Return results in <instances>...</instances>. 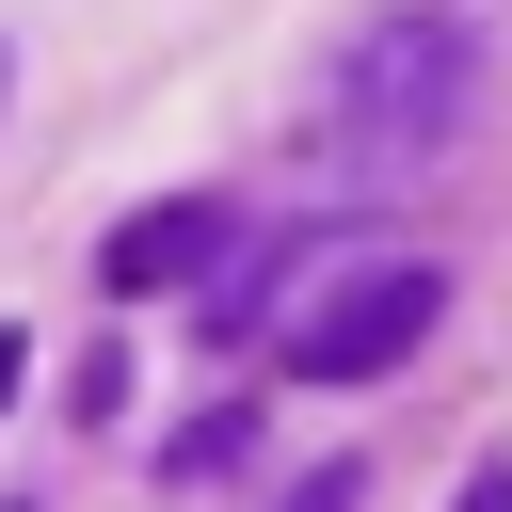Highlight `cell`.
Instances as JSON below:
<instances>
[{
  "label": "cell",
  "mask_w": 512,
  "mask_h": 512,
  "mask_svg": "<svg viewBox=\"0 0 512 512\" xmlns=\"http://www.w3.org/2000/svg\"><path fill=\"white\" fill-rule=\"evenodd\" d=\"M480 112V32L464 16H368L320 64V144L336 160H432Z\"/></svg>",
  "instance_id": "obj_1"
},
{
  "label": "cell",
  "mask_w": 512,
  "mask_h": 512,
  "mask_svg": "<svg viewBox=\"0 0 512 512\" xmlns=\"http://www.w3.org/2000/svg\"><path fill=\"white\" fill-rule=\"evenodd\" d=\"M432 320H448V272H432V256H400V240H320L304 288H288V320H272V352H288V384H368V368H400Z\"/></svg>",
  "instance_id": "obj_2"
},
{
  "label": "cell",
  "mask_w": 512,
  "mask_h": 512,
  "mask_svg": "<svg viewBox=\"0 0 512 512\" xmlns=\"http://www.w3.org/2000/svg\"><path fill=\"white\" fill-rule=\"evenodd\" d=\"M240 240V208L224 192H176V208H128L112 224V256H96V288L112 304H160V288H208V256Z\"/></svg>",
  "instance_id": "obj_3"
},
{
  "label": "cell",
  "mask_w": 512,
  "mask_h": 512,
  "mask_svg": "<svg viewBox=\"0 0 512 512\" xmlns=\"http://www.w3.org/2000/svg\"><path fill=\"white\" fill-rule=\"evenodd\" d=\"M448 512H512V464H480V480H464V496H448Z\"/></svg>",
  "instance_id": "obj_4"
},
{
  "label": "cell",
  "mask_w": 512,
  "mask_h": 512,
  "mask_svg": "<svg viewBox=\"0 0 512 512\" xmlns=\"http://www.w3.org/2000/svg\"><path fill=\"white\" fill-rule=\"evenodd\" d=\"M288 512H352V464H320V480H304V496H288Z\"/></svg>",
  "instance_id": "obj_5"
},
{
  "label": "cell",
  "mask_w": 512,
  "mask_h": 512,
  "mask_svg": "<svg viewBox=\"0 0 512 512\" xmlns=\"http://www.w3.org/2000/svg\"><path fill=\"white\" fill-rule=\"evenodd\" d=\"M16 368H32V352H16V336H0V400H16Z\"/></svg>",
  "instance_id": "obj_6"
}]
</instances>
